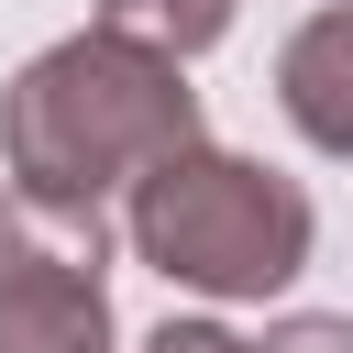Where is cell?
<instances>
[{
	"label": "cell",
	"mask_w": 353,
	"mask_h": 353,
	"mask_svg": "<svg viewBox=\"0 0 353 353\" xmlns=\"http://www.w3.org/2000/svg\"><path fill=\"white\" fill-rule=\"evenodd\" d=\"M199 143V88L121 44V33H66L44 44L11 88H0V154H11V188L22 199H55V210H99L110 188L154 176L165 154Z\"/></svg>",
	"instance_id": "6da1fadb"
},
{
	"label": "cell",
	"mask_w": 353,
	"mask_h": 353,
	"mask_svg": "<svg viewBox=\"0 0 353 353\" xmlns=\"http://www.w3.org/2000/svg\"><path fill=\"white\" fill-rule=\"evenodd\" d=\"M132 254L199 298H265L309 265V188L254 165V154H165L132 176Z\"/></svg>",
	"instance_id": "7a4b0ae2"
},
{
	"label": "cell",
	"mask_w": 353,
	"mask_h": 353,
	"mask_svg": "<svg viewBox=\"0 0 353 353\" xmlns=\"http://www.w3.org/2000/svg\"><path fill=\"white\" fill-rule=\"evenodd\" d=\"M254 353H353V320H331V309H298V320H276Z\"/></svg>",
	"instance_id": "8992f818"
},
{
	"label": "cell",
	"mask_w": 353,
	"mask_h": 353,
	"mask_svg": "<svg viewBox=\"0 0 353 353\" xmlns=\"http://www.w3.org/2000/svg\"><path fill=\"white\" fill-rule=\"evenodd\" d=\"M99 210L0 199V353H110V287H99Z\"/></svg>",
	"instance_id": "3957f363"
},
{
	"label": "cell",
	"mask_w": 353,
	"mask_h": 353,
	"mask_svg": "<svg viewBox=\"0 0 353 353\" xmlns=\"http://www.w3.org/2000/svg\"><path fill=\"white\" fill-rule=\"evenodd\" d=\"M276 99H287V121H298L320 154H353V0L287 33V55H276Z\"/></svg>",
	"instance_id": "277c9868"
},
{
	"label": "cell",
	"mask_w": 353,
	"mask_h": 353,
	"mask_svg": "<svg viewBox=\"0 0 353 353\" xmlns=\"http://www.w3.org/2000/svg\"><path fill=\"white\" fill-rule=\"evenodd\" d=\"M99 33H121V44L188 66V55H210V44L232 33V0H99Z\"/></svg>",
	"instance_id": "5b68a950"
},
{
	"label": "cell",
	"mask_w": 353,
	"mask_h": 353,
	"mask_svg": "<svg viewBox=\"0 0 353 353\" xmlns=\"http://www.w3.org/2000/svg\"><path fill=\"white\" fill-rule=\"evenodd\" d=\"M143 353H254V342H232L221 320H165V331H154Z\"/></svg>",
	"instance_id": "52a82bcc"
}]
</instances>
